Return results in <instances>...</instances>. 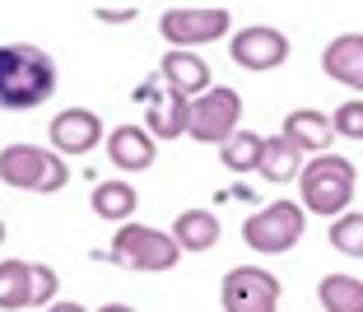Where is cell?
I'll return each mask as SVG.
<instances>
[{
  "label": "cell",
  "instance_id": "obj_5",
  "mask_svg": "<svg viewBox=\"0 0 363 312\" xmlns=\"http://www.w3.org/2000/svg\"><path fill=\"white\" fill-rule=\"evenodd\" d=\"M308 233V210L298 201H270L266 210L242 219V243L261 257H279V252H294Z\"/></svg>",
  "mask_w": 363,
  "mask_h": 312
},
{
  "label": "cell",
  "instance_id": "obj_6",
  "mask_svg": "<svg viewBox=\"0 0 363 312\" xmlns=\"http://www.w3.org/2000/svg\"><path fill=\"white\" fill-rule=\"evenodd\" d=\"M228 23H233V14L224 5H168L159 19V33L168 52H196L205 43L228 38Z\"/></svg>",
  "mask_w": 363,
  "mask_h": 312
},
{
  "label": "cell",
  "instance_id": "obj_10",
  "mask_svg": "<svg viewBox=\"0 0 363 312\" xmlns=\"http://www.w3.org/2000/svg\"><path fill=\"white\" fill-rule=\"evenodd\" d=\"M47 135H52V150L61 159H75V154H94L103 145V121L94 108H65L52 117Z\"/></svg>",
  "mask_w": 363,
  "mask_h": 312
},
{
  "label": "cell",
  "instance_id": "obj_2",
  "mask_svg": "<svg viewBox=\"0 0 363 312\" xmlns=\"http://www.w3.org/2000/svg\"><path fill=\"white\" fill-rule=\"evenodd\" d=\"M354 186H359V168L345 154H317L298 172V205L308 215L340 219L354 201Z\"/></svg>",
  "mask_w": 363,
  "mask_h": 312
},
{
  "label": "cell",
  "instance_id": "obj_19",
  "mask_svg": "<svg viewBox=\"0 0 363 312\" xmlns=\"http://www.w3.org/2000/svg\"><path fill=\"white\" fill-rule=\"evenodd\" d=\"M261 177L266 182H298L303 172V154L284 140V135H266V150H261Z\"/></svg>",
  "mask_w": 363,
  "mask_h": 312
},
{
  "label": "cell",
  "instance_id": "obj_23",
  "mask_svg": "<svg viewBox=\"0 0 363 312\" xmlns=\"http://www.w3.org/2000/svg\"><path fill=\"white\" fill-rule=\"evenodd\" d=\"M331 126H335V140H363V98H345L331 112Z\"/></svg>",
  "mask_w": 363,
  "mask_h": 312
},
{
  "label": "cell",
  "instance_id": "obj_1",
  "mask_svg": "<svg viewBox=\"0 0 363 312\" xmlns=\"http://www.w3.org/2000/svg\"><path fill=\"white\" fill-rule=\"evenodd\" d=\"M61 84L56 61L33 43H5L0 47V112H33Z\"/></svg>",
  "mask_w": 363,
  "mask_h": 312
},
{
  "label": "cell",
  "instance_id": "obj_20",
  "mask_svg": "<svg viewBox=\"0 0 363 312\" xmlns=\"http://www.w3.org/2000/svg\"><path fill=\"white\" fill-rule=\"evenodd\" d=\"M317 303L326 312H363V280H354V275H321Z\"/></svg>",
  "mask_w": 363,
  "mask_h": 312
},
{
  "label": "cell",
  "instance_id": "obj_27",
  "mask_svg": "<svg viewBox=\"0 0 363 312\" xmlns=\"http://www.w3.org/2000/svg\"><path fill=\"white\" fill-rule=\"evenodd\" d=\"M98 312H140V308H130V303H103Z\"/></svg>",
  "mask_w": 363,
  "mask_h": 312
},
{
  "label": "cell",
  "instance_id": "obj_18",
  "mask_svg": "<svg viewBox=\"0 0 363 312\" xmlns=\"http://www.w3.org/2000/svg\"><path fill=\"white\" fill-rule=\"evenodd\" d=\"M172 238L182 252H210L219 243V219H214V210H182L172 219Z\"/></svg>",
  "mask_w": 363,
  "mask_h": 312
},
{
  "label": "cell",
  "instance_id": "obj_25",
  "mask_svg": "<svg viewBox=\"0 0 363 312\" xmlns=\"http://www.w3.org/2000/svg\"><path fill=\"white\" fill-rule=\"evenodd\" d=\"M23 275H28V261H19V257L0 261V294H10L14 284H23Z\"/></svg>",
  "mask_w": 363,
  "mask_h": 312
},
{
  "label": "cell",
  "instance_id": "obj_12",
  "mask_svg": "<svg viewBox=\"0 0 363 312\" xmlns=\"http://www.w3.org/2000/svg\"><path fill=\"white\" fill-rule=\"evenodd\" d=\"M289 145L298 154H308V159H317V154H331V145H335V126H331V117L326 112H317V108H298V112H289L284 117V130H279Z\"/></svg>",
  "mask_w": 363,
  "mask_h": 312
},
{
  "label": "cell",
  "instance_id": "obj_26",
  "mask_svg": "<svg viewBox=\"0 0 363 312\" xmlns=\"http://www.w3.org/2000/svg\"><path fill=\"white\" fill-rule=\"evenodd\" d=\"M43 312H89V308H84V303H75V299H65V303L56 299L52 308H43Z\"/></svg>",
  "mask_w": 363,
  "mask_h": 312
},
{
  "label": "cell",
  "instance_id": "obj_11",
  "mask_svg": "<svg viewBox=\"0 0 363 312\" xmlns=\"http://www.w3.org/2000/svg\"><path fill=\"white\" fill-rule=\"evenodd\" d=\"M159 159V140L145 126H112L107 130V163L121 172H145Z\"/></svg>",
  "mask_w": 363,
  "mask_h": 312
},
{
  "label": "cell",
  "instance_id": "obj_4",
  "mask_svg": "<svg viewBox=\"0 0 363 312\" xmlns=\"http://www.w3.org/2000/svg\"><path fill=\"white\" fill-rule=\"evenodd\" d=\"M0 182L14 191L56 196L70 182V168L56 150H43V145H5L0 150Z\"/></svg>",
  "mask_w": 363,
  "mask_h": 312
},
{
  "label": "cell",
  "instance_id": "obj_13",
  "mask_svg": "<svg viewBox=\"0 0 363 312\" xmlns=\"http://www.w3.org/2000/svg\"><path fill=\"white\" fill-rule=\"evenodd\" d=\"M321 70H326V79L363 94V33H340V38H331L326 52H321Z\"/></svg>",
  "mask_w": 363,
  "mask_h": 312
},
{
  "label": "cell",
  "instance_id": "obj_14",
  "mask_svg": "<svg viewBox=\"0 0 363 312\" xmlns=\"http://www.w3.org/2000/svg\"><path fill=\"white\" fill-rule=\"evenodd\" d=\"M159 79H163L168 94L201 98L205 89H210V65H205V56H196V52H163Z\"/></svg>",
  "mask_w": 363,
  "mask_h": 312
},
{
  "label": "cell",
  "instance_id": "obj_7",
  "mask_svg": "<svg viewBox=\"0 0 363 312\" xmlns=\"http://www.w3.org/2000/svg\"><path fill=\"white\" fill-rule=\"evenodd\" d=\"M242 121V94L228 84H210L201 98H191V135L196 145H228Z\"/></svg>",
  "mask_w": 363,
  "mask_h": 312
},
{
  "label": "cell",
  "instance_id": "obj_17",
  "mask_svg": "<svg viewBox=\"0 0 363 312\" xmlns=\"http://www.w3.org/2000/svg\"><path fill=\"white\" fill-rule=\"evenodd\" d=\"M89 205H94V215L107 219V224H130L140 196H135V186H130L126 177H107V182H94Z\"/></svg>",
  "mask_w": 363,
  "mask_h": 312
},
{
  "label": "cell",
  "instance_id": "obj_8",
  "mask_svg": "<svg viewBox=\"0 0 363 312\" xmlns=\"http://www.w3.org/2000/svg\"><path fill=\"white\" fill-rule=\"evenodd\" d=\"M224 312H279V280L261 266H233L219 284Z\"/></svg>",
  "mask_w": 363,
  "mask_h": 312
},
{
  "label": "cell",
  "instance_id": "obj_16",
  "mask_svg": "<svg viewBox=\"0 0 363 312\" xmlns=\"http://www.w3.org/2000/svg\"><path fill=\"white\" fill-rule=\"evenodd\" d=\"M145 130H150L154 140H177V135H186V130H191V98L163 89L150 108H145Z\"/></svg>",
  "mask_w": 363,
  "mask_h": 312
},
{
  "label": "cell",
  "instance_id": "obj_3",
  "mask_svg": "<svg viewBox=\"0 0 363 312\" xmlns=\"http://www.w3.org/2000/svg\"><path fill=\"white\" fill-rule=\"evenodd\" d=\"M112 261V266H126V270H140V275H163L182 261V247L177 238L163 233L154 224H121L117 238H112V247L98 252V261Z\"/></svg>",
  "mask_w": 363,
  "mask_h": 312
},
{
  "label": "cell",
  "instance_id": "obj_21",
  "mask_svg": "<svg viewBox=\"0 0 363 312\" xmlns=\"http://www.w3.org/2000/svg\"><path fill=\"white\" fill-rule=\"evenodd\" d=\"M261 150H266V135L257 130H238L228 145H219V159L228 172H257L261 168Z\"/></svg>",
  "mask_w": 363,
  "mask_h": 312
},
{
  "label": "cell",
  "instance_id": "obj_9",
  "mask_svg": "<svg viewBox=\"0 0 363 312\" xmlns=\"http://www.w3.org/2000/svg\"><path fill=\"white\" fill-rule=\"evenodd\" d=\"M228 56L242 70H275V65L289 61V33H279L275 23H247L228 38Z\"/></svg>",
  "mask_w": 363,
  "mask_h": 312
},
{
  "label": "cell",
  "instance_id": "obj_28",
  "mask_svg": "<svg viewBox=\"0 0 363 312\" xmlns=\"http://www.w3.org/2000/svg\"><path fill=\"white\" fill-rule=\"evenodd\" d=\"M0 247H5V219H0Z\"/></svg>",
  "mask_w": 363,
  "mask_h": 312
},
{
  "label": "cell",
  "instance_id": "obj_15",
  "mask_svg": "<svg viewBox=\"0 0 363 312\" xmlns=\"http://www.w3.org/2000/svg\"><path fill=\"white\" fill-rule=\"evenodd\" d=\"M56 270L47 261H28L23 284H14L10 294H0V312H23V308H52L56 303Z\"/></svg>",
  "mask_w": 363,
  "mask_h": 312
},
{
  "label": "cell",
  "instance_id": "obj_22",
  "mask_svg": "<svg viewBox=\"0 0 363 312\" xmlns=\"http://www.w3.org/2000/svg\"><path fill=\"white\" fill-rule=\"evenodd\" d=\"M331 247L340 257L363 261V210H345L340 219H331Z\"/></svg>",
  "mask_w": 363,
  "mask_h": 312
},
{
  "label": "cell",
  "instance_id": "obj_24",
  "mask_svg": "<svg viewBox=\"0 0 363 312\" xmlns=\"http://www.w3.org/2000/svg\"><path fill=\"white\" fill-rule=\"evenodd\" d=\"M135 14H140V5H94L98 23H130Z\"/></svg>",
  "mask_w": 363,
  "mask_h": 312
}]
</instances>
